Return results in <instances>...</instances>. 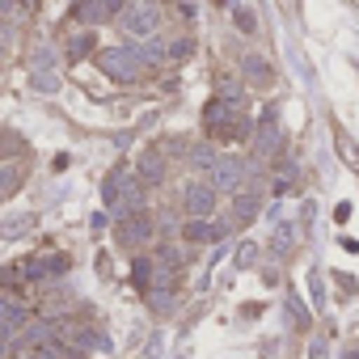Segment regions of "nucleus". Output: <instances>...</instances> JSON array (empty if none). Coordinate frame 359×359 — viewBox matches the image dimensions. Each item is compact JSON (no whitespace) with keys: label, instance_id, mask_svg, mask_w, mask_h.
I'll return each instance as SVG.
<instances>
[{"label":"nucleus","instance_id":"nucleus-1","mask_svg":"<svg viewBox=\"0 0 359 359\" xmlns=\"http://www.w3.org/2000/svg\"><path fill=\"white\" fill-rule=\"evenodd\" d=\"M118 26H123V34L127 39H152L156 34V26H161V9L156 5H127L123 13H118Z\"/></svg>","mask_w":359,"mask_h":359},{"label":"nucleus","instance_id":"nucleus-2","mask_svg":"<svg viewBox=\"0 0 359 359\" xmlns=\"http://www.w3.org/2000/svg\"><path fill=\"white\" fill-rule=\"evenodd\" d=\"M97 64H102V72L106 76H114V81H135L140 76V55L135 51H127V47H110V51H102L97 55Z\"/></svg>","mask_w":359,"mask_h":359},{"label":"nucleus","instance_id":"nucleus-3","mask_svg":"<svg viewBox=\"0 0 359 359\" xmlns=\"http://www.w3.org/2000/svg\"><path fill=\"white\" fill-rule=\"evenodd\" d=\"M208 173H212L216 195H220V191H233V195H237V191H241V177H245V165H241L237 156H216V165H212Z\"/></svg>","mask_w":359,"mask_h":359},{"label":"nucleus","instance_id":"nucleus-4","mask_svg":"<svg viewBox=\"0 0 359 359\" xmlns=\"http://www.w3.org/2000/svg\"><path fill=\"white\" fill-rule=\"evenodd\" d=\"M127 220L118 224V241L123 245H148L152 241V216L148 212H123Z\"/></svg>","mask_w":359,"mask_h":359},{"label":"nucleus","instance_id":"nucleus-5","mask_svg":"<svg viewBox=\"0 0 359 359\" xmlns=\"http://www.w3.org/2000/svg\"><path fill=\"white\" fill-rule=\"evenodd\" d=\"M187 212H191V220H208L216 212V187L212 182H191L187 187Z\"/></svg>","mask_w":359,"mask_h":359},{"label":"nucleus","instance_id":"nucleus-6","mask_svg":"<svg viewBox=\"0 0 359 359\" xmlns=\"http://www.w3.org/2000/svg\"><path fill=\"white\" fill-rule=\"evenodd\" d=\"M102 199H106V212H118L123 216V208L131 203V177L127 173H110L106 187H102Z\"/></svg>","mask_w":359,"mask_h":359},{"label":"nucleus","instance_id":"nucleus-7","mask_svg":"<svg viewBox=\"0 0 359 359\" xmlns=\"http://www.w3.org/2000/svg\"><path fill=\"white\" fill-rule=\"evenodd\" d=\"M34 212H13V216H5L0 220V241H22L26 233H34Z\"/></svg>","mask_w":359,"mask_h":359},{"label":"nucleus","instance_id":"nucleus-8","mask_svg":"<svg viewBox=\"0 0 359 359\" xmlns=\"http://www.w3.org/2000/svg\"><path fill=\"white\" fill-rule=\"evenodd\" d=\"M140 177H144V182H161V177H165V156L156 152V148H144L140 152Z\"/></svg>","mask_w":359,"mask_h":359},{"label":"nucleus","instance_id":"nucleus-9","mask_svg":"<svg viewBox=\"0 0 359 359\" xmlns=\"http://www.w3.org/2000/svg\"><path fill=\"white\" fill-rule=\"evenodd\" d=\"M258 208H262V199H258L254 191H237V199H233V220H237V224H250V220L258 216Z\"/></svg>","mask_w":359,"mask_h":359},{"label":"nucleus","instance_id":"nucleus-10","mask_svg":"<svg viewBox=\"0 0 359 359\" xmlns=\"http://www.w3.org/2000/svg\"><path fill=\"white\" fill-rule=\"evenodd\" d=\"M271 245H275L279 254H292V250H296V224L275 220V224H271Z\"/></svg>","mask_w":359,"mask_h":359},{"label":"nucleus","instance_id":"nucleus-11","mask_svg":"<svg viewBox=\"0 0 359 359\" xmlns=\"http://www.w3.org/2000/svg\"><path fill=\"white\" fill-rule=\"evenodd\" d=\"M68 266H72L68 254H47V258H39V279H60Z\"/></svg>","mask_w":359,"mask_h":359},{"label":"nucleus","instance_id":"nucleus-12","mask_svg":"<svg viewBox=\"0 0 359 359\" xmlns=\"http://www.w3.org/2000/svg\"><path fill=\"white\" fill-rule=\"evenodd\" d=\"M135 55H140V64H161V60H169V47L161 39H148V43L135 47Z\"/></svg>","mask_w":359,"mask_h":359},{"label":"nucleus","instance_id":"nucleus-13","mask_svg":"<svg viewBox=\"0 0 359 359\" xmlns=\"http://www.w3.org/2000/svg\"><path fill=\"white\" fill-rule=\"evenodd\" d=\"M241 72H245L250 81H258V85L271 81V64H266L262 55H245V60H241Z\"/></svg>","mask_w":359,"mask_h":359},{"label":"nucleus","instance_id":"nucleus-14","mask_svg":"<svg viewBox=\"0 0 359 359\" xmlns=\"http://www.w3.org/2000/svg\"><path fill=\"white\" fill-rule=\"evenodd\" d=\"M271 144H275V106H266V114H262V127H258V152H271Z\"/></svg>","mask_w":359,"mask_h":359},{"label":"nucleus","instance_id":"nucleus-15","mask_svg":"<svg viewBox=\"0 0 359 359\" xmlns=\"http://www.w3.org/2000/svg\"><path fill=\"white\" fill-rule=\"evenodd\" d=\"M131 283H135L140 292H148V287H152V262H148V258H140V262L131 266Z\"/></svg>","mask_w":359,"mask_h":359},{"label":"nucleus","instance_id":"nucleus-16","mask_svg":"<svg viewBox=\"0 0 359 359\" xmlns=\"http://www.w3.org/2000/svg\"><path fill=\"white\" fill-rule=\"evenodd\" d=\"M18 182H22V169L18 165H0V195L18 191Z\"/></svg>","mask_w":359,"mask_h":359},{"label":"nucleus","instance_id":"nucleus-17","mask_svg":"<svg viewBox=\"0 0 359 359\" xmlns=\"http://www.w3.org/2000/svg\"><path fill=\"white\" fill-rule=\"evenodd\" d=\"M89 51H93V34H76V39H72V47H68V55H72V60H81V55H89Z\"/></svg>","mask_w":359,"mask_h":359},{"label":"nucleus","instance_id":"nucleus-18","mask_svg":"<svg viewBox=\"0 0 359 359\" xmlns=\"http://www.w3.org/2000/svg\"><path fill=\"white\" fill-rule=\"evenodd\" d=\"M191 161H195L199 169H212V165H216V152H212V148H195V152H191Z\"/></svg>","mask_w":359,"mask_h":359},{"label":"nucleus","instance_id":"nucleus-19","mask_svg":"<svg viewBox=\"0 0 359 359\" xmlns=\"http://www.w3.org/2000/svg\"><path fill=\"white\" fill-rule=\"evenodd\" d=\"M34 89H43V93H55V89H60V81H55L51 72H39V76H34Z\"/></svg>","mask_w":359,"mask_h":359},{"label":"nucleus","instance_id":"nucleus-20","mask_svg":"<svg viewBox=\"0 0 359 359\" xmlns=\"http://www.w3.org/2000/svg\"><path fill=\"white\" fill-rule=\"evenodd\" d=\"M51 64H55V55H51L47 47H39V51H34V68H43V72H47Z\"/></svg>","mask_w":359,"mask_h":359},{"label":"nucleus","instance_id":"nucleus-21","mask_svg":"<svg viewBox=\"0 0 359 359\" xmlns=\"http://www.w3.org/2000/svg\"><path fill=\"white\" fill-rule=\"evenodd\" d=\"M237 26H241V30H254V13H250V9H237Z\"/></svg>","mask_w":359,"mask_h":359},{"label":"nucleus","instance_id":"nucleus-22","mask_svg":"<svg viewBox=\"0 0 359 359\" xmlns=\"http://www.w3.org/2000/svg\"><path fill=\"white\" fill-rule=\"evenodd\" d=\"M254 262V241H245V250L237 254V266H250Z\"/></svg>","mask_w":359,"mask_h":359},{"label":"nucleus","instance_id":"nucleus-23","mask_svg":"<svg viewBox=\"0 0 359 359\" xmlns=\"http://www.w3.org/2000/svg\"><path fill=\"white\" fill-rule=\"evenodd\" d=\"M97 5H102V13H123V9H127L123 0H97Z\"/></svg>","mask_w":359,"mask_h":359},{"label":"nucleus","instance_id":"nucleus-24","mask_svg":"<svg viewBox=\"0 0 359 359\" xmlns=\"http://www.w3.org/2000/svg\"><path fill=\"white\" fill-rule=\"evenodd\" d=\"M334 220L346 224V220H351V203H338V208H334Z\"/></svg>","mask_w":359,"mask_h":359},{"label":"nucleus","instance_id":"nucleus-25","mask_svg":"<svg viewBox=\"0 0 359 359\" xmlns=\"http://www.w3.org/2000/svg\"><path fill=\"white\" fill-rule=\"evenodd\" d=\"M9 342H13V334H5V330H0V355H9V351H13Z\"/></svg>","mask_w":359,"mask_h":359},{"label":"nucleus","instance_id":"nucleus-26","mask_svg":"<svg viewBox=\"0 0 359 359\" xmlns=\"http://www.w3.org/2000/svg\"><path fill=\"white\" fill-rule=\"evenodd\" d=\"M13 359H34V351H13Z\"/></svg>","mask_w":359,"mask_h":359}]
</instances>
